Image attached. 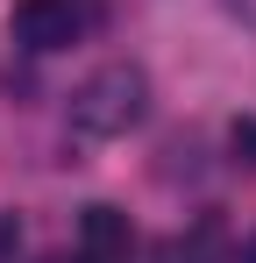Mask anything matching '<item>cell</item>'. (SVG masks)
Masks as SVG:
<instances>
[{
    "mask_svg": "<svg viewBox=\"0 0 256 263\" xmlns=\"http://www.w3.org/2000/svg\"><path fill=\"white\" fill-rule=\"evenodd\" d=\"M142 114H150V71H142V64H100V71L71 92V107H64V121H71L79 142H114V135H128Z\"/></svg>",
    "mask_w": 256,
    "mask_h": 263,
    "instance_id": "1",
    "label": "cell"
},
{
    "mask_svg": "<svg viewBox=\"0 0 256 263\" xmlns=\"http://www.w3.org/2000/svg\"><path fill=\"white\" fill-rule=\"evenodd\" d=\"M79 0H14V43L22 50H64L79 36Z\"/></svg>",
    "mask_w": 256,
    "mask_h": 263,
    "instance_id": "2",
    "label": "cell"
},
{
    "mask_svg": "<svg viewBox=\"0 0 256 263\" xmlns=\"http://www.w3.org/2000/svg\"><path fill=\"white\" fill-rule=\"evenodd\" d=\"M79 256L85 263H128V256H135V228H128L121 206L93 199V206L79 214Z\"/></svg>",
    "mask_w": 256,
    "mask_h": 263,
    "instance_id": "3",
    "label": "cell"
},
{
    "mask_svg": "<svg viewBox=\"0 0 256 263\" xmlns=\"http://www.w3.org/2000/svg\"><path fill=\"white\" fill-rule=\"evenodd\" d=\"M228 149H235V164H242V171H256V114H242V121L228 128Z\"/></svg>",
    "mask_w": 256,
    "mask_h": 263,
    "instance_id": "4",
    "label": "cell"
},
{
    "mask_svg": "<svg viewBox=\"0 0 256 263\" xmlns=\"http://www.w3.org/2000/svg\"><path fill=\"white\" fill-rule=\"evenodd\" d=\"M14 249H22V220H14V214H0V263L14 256Z\"/></svg>",
    "mask_w": 256,
    "mask_h": 263,
    "instance_id": "5",
    "label": "cell"
},
{
    "mask_svg": "<svg viewBox=\"0 0 256 263\" xmlns=\"http://www.w3.org/2000/svg\"><path fill=\"white\" fill-rule=\"evenodd\" d=\"M157 263H199V256H192L185 242H157Z\"/></svg>",
    "mask_w": 256,
    "mask_h": 263,
    "instance_id": "6",
    "label": "cell"
},
{
    "mask_svg": "<svg viewBox=\"0 0 256 263\" xmlns=\"http://www.w3.org/2000/svg\"><path fill=\"white\" fill-rule=\"evenodd\" d=\"M242 263H256V235H249V249H242Z\"/></svg>",
    "mask_w": 256,
    "mask_h": 263,
    "instance_id": "7",
    "label": "cell"
},
{
    "mask_svg": "<svg viewBox=\"0 0 256 263\" xmlns=\"http://www.w3.org/2000/svg\"><path fill=\"white\" fill-rule=\"evenodd\" d=\"M43 263H85V256H43Z\"/></svg>",
    "mask_w": 256,
    "mask_h": 263,
    "instance_id": "8",
    "label": "cell"
}]
</instances>
